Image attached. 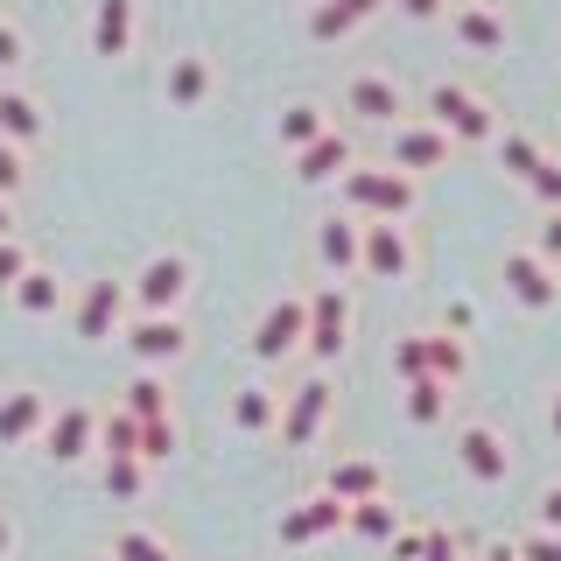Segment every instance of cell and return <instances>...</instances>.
<instances>
[{
    "label": "cell",
    "instance_id": "6da1fadb",
    "mask_svg": "<svg viewBox=\"0 0 561 561\" xmlns=\"http://www.w3.org/2000/svg\"><path fill=\"white\" fill-rule=\"evenodd\" d=\"M421 204V175L393 169V162H358L337 183V210H351V218H386V225H408Z\"/></svg>",
    "mask_w": 561,
    "mask_h": 561
},
{
    "label": "cell",
    "instance_id": "7a4b0ae2",
    "mask_svg": "<svg viewBox=\"0 0 561 561\" xmlns=\"http://www.w3.org/2000/svg\"><path fill=\"white\" fill-rule=\"evenodd\" d=\"M421 113H428L435 127L456 140V148H484V140H499V134H505V127H499V113H491V105L470 92V84H456V78H435Z\"/></svg>",
    "mask_w": 561,
    "mask_h": 561
},
{
    "label": "cell",
    "instance_id": "3957f363",
    "mask_svg": "<svg viewBox=\"0 0 561 561\" xmlns=\"http://www.w3.org/2000/svg\"><path fill=\"white\" fill-rule=\"evenodd\" d=\"M302 344H309V288H280L274 302L253 316V337H245V351H253L260 365H280V358H295Z\"/></svg>",
    "mask_w": 561,
    "mask_h": 561
},
{
    "label": "cell",
    "instance_id": "277c9868",
    "mask_svg": "<svg viewBox=\"0 0 561 561\" xmlns=\"http://www.w3.org/2000/svg\"><path fill=\"white\" fill-rule=\"evenodd\" d=\"M351 344V288L344 280H316L309 288V365L323 373V365H337Z\"/></svg>",
    "mask_w": 561,
    "mask_h": 561
},
{
    "label": "cell",
    "instance_id": "5b68a950",
    "mask_svg": "<svg viewBox=\"0 0 561 561\" xmlns=\"http://www.w3.org/2000/svg\"><path fill=\"white\" fill-rule=\"evenodd\" d=\"M127 288H134V309H140V316H183L190 260L175 253V245H162V253H148V260L127 274Z\"/></svg>",
    "mask_w": 561,
    "mask_h": 561
},
{
    "label": "cell",
    "instance_id": "8992f818",
    "mask_svg": "<svg viewBox=\"0 0 561 561\" xmlns=\"http://www.w3.org/2000/svg\"><path fill=\"white\" fill-rule=\"evenodd\" d=\"M386 162L408 169V175H428V169H449L456 162V140L435 127L428 113H408L400 127H386Z\"/></svg>",
    "mask_w": 561,
    "mask_h": 561
},
{
    "label": "cell",
    "instance_id": "52a82bcc",
    "mask_svg": "<svg viewBox=\"0 0 561 561\" xmlns=\"http://www.w3.org/2000/svg\"><path fill=\"white\" fill-rule=\"evenodd\" d=\"M78 337L84 344H113L119 330L134 323V288L127 280H113V274H99V280H84V295H78Z\"/></svg>",
    "mask_w": 561,
    "mask_h": 561
},
{
    "label": "cell",
    "instance_id": "ba28073f",
    "mask_svg": "<svg viewBox=\"0 0 561 561\" xmlns=\"http://www.w3.org/2000/svg\"><path fill=\"white\" fill-rule=\"evenodd\" d=\"M330 414H337V386H330L323 373L288 386V400H280V449H309L316 435L330 428Z\"/></svg>",
    "mask_w": 561,
    "mask_h": 561
},
{
    "label": "cell",
    "instance_id": "9c48e42d",
    "mask_svg": "<svg viewBox=\"0 0 561 561\" xmlns=\"http://www.w3.org/2000/svg\"><path fill=\"white\" fill-rule=\"evenodd\" d=\"M316 267H323V280L365 274V218H351V210H323V218H316Z\"/></svg>",
    "mask_w": 561,
    "mask_h": 561
},
{
    "label": "cell",
    "instance_id": "30bf717a",
    "mask_svg": "<svg viewBox=\"0 0 561 561\" xmlns=\"http://www.w3.org/2000/svg\"><path fill=\"white\" fill-rule=\"evenodd\" d=\"M499 280L519 309H554L561 302V267L548 253H534V245H513V253L499 260Z\"/></svg>",
    "mask_w": 561,
    "mask_h": 561
},
{
    "label": "cell",
    "instance_id": "8fae6325",
    "mask_svg": "<svg viewBox=\"0 0 561 561\" xmlns=\"http://www.w3.org/2000/svg\"><path fill=\"white\" fill-rule=\"evenodd\" d=\"M274 534H280V548H316L323 534H351V505L330 499V491H309V499H295L274 519Z\"/></svg>",
    "mask_w": 561,
    "mask_h": 561
},
{
    "label": "cell",
    "instance_id": "7c38bea8",
    "mask_svg": "<svg viewBox=\"0 0 561 561\" xmlns=\"http://www.w3.org/2000/svg\"><path fill=\"white\" fill-rule=\"evenodd\" d=\"M119 344L134 351L140 373H162V365H175L190 351V323H183V316H140L134 309V323L119 330Z\"/></svg>",
    "mask_w": 561,
    "mask_h": 561
},
{
    "label": "cell",
    "instance_id": "4fadbf2b",
    "mask_svg": "<svg viewBox=\"0 0 561 561\" xmlns=\"http://www.w3.org/2000/svg\"><path fill=\"white\" fill-rule=\"evenodd\" d=\"M344 113H358L365 127H400L408 119V92L393 70H351L344 78Z\"/></svg>",
    "mask_w": 561,
    "mask_h": 561
},
{
    "label": "cell",
    "instance_id": "5bb4252c",
    "mask_svg": "<svg viewBox=\"0 0 561 561\" xmlns=\"http://www.w3.org/2000/svg\"><path fill=\"white\" fill-rule=\"evenodd\" d=\"M49 421H57V400H49L43 386H8V393H0V449L43 443Z\"/></svg>",
    "mask_w": 561,
    "mask_h": 561
},
{
    "label": "cell",
    "instance_id": "9a60e30c",
    "mask_svg": "<svg viewBox=\"0 0 561 561\" xmlns=\"http://www.w3.org/2000/svg\"><path fill=\"white\" fill-rule=\"evenodd\" d=\"M43 449L57 456V463H84L92 449H105V414L84 408V400H64L57 421H49V435H43Z\"/></svg>",
    "mask_w": 561,
    "mask_h": 561
},
{
    "label": "cell",
    "instance_id": "2e32d148",
    "mask_svg": "<svg viewBox=\"0 0 561 561\" xmlns=\"http://www.w3.org/2000/svg\"><path fill=\"white\" fill-rule=\"evenodd\" d=\"M456 463H463V478H478V484L513 478V449H505V435L491 428V421H463V428H456Z\"/></svg>",
    "mask_w": 561,
    "mask_h": 561
},
{
    "label": "cell",
    "instance_id": "e0dca14e",
    "mask_svg": "<svg viewBox=\"0 0 561 561\" xmlns=\"http://www.w3.org/2000/svg\"><path fill=\"white\" fill-rule=\"evenodd\" d=\"M92 57L105 64H119V57H134V43H140V0H92Z\"/></svg>",
    "mask_w": 561,
    "mask_h": 561
},
{
    "label": "cell",
    "instance_id": "ac0fdd59",
    "mask_svg": "<svg viewBox=\"0 0 561 561\" xmlns=\"http://www.w3.org/2000/svg\"><path fill=\"white\" fill-rule=\"evenodd\" d=\"M414 274V239L408 225L365 218V280H408Z\"/></svg>",
    "mask_w": 561,
    "mask_h": 561
},
{
    "label": "cell",
    "instance_id": "d6986e66",
    "mask_svg": "<svg viewBox=\"0 0 561 561\" xmlns=\"http://www.w3.org/2000/svg\"><path fill=\"white\" fill-rule=\"evenodd\" d=\"M358 169V140H351L344 127H330L316 148L295 154V183H309V190H323V183H344V175Z\"/></svg>",
    "mask_w": 561,
    "mask_h": 561
},
{
    "label": "cell",
    "instance_id": "ffe728a7",
    "mask_svg": "<svg viewBox=\"0 0 561 561\" xmlns=\"http://www.w3.org/2000/svg\"><path fill=\"white\" fill-rule=\"evenodd\" d=\"M449 28H456V43L463 49H478V57H491V49H505V14L491 8V0H463V8H449Z\"/></svg>",
    "mask_w": 561,
    "mask_h": 561
},
{
    "label": "cell",
    "instance_id": "44dd1931",
    "mask_svg": "<svg viewBox=\"0 0 561 561\" xmlns=\"http://www.w3.org/2000/svg\"><path fill=\"white\" fill-rule=\"evenodd\" d=\"M280 400L288 393H274L267 379H245L232 393V428L239 435H280Z\"/></svg>",
    "mask_w": 561,
    "mask_h": 561
},
{
    "label": "cell",
    "instance_id": "7402d4cb",
    "mask_svg": "<svg viewBox=\"0 0 561 561\" xmlns=\"http://www.w3.org/2000/svg\"><path fill=\"white\" fill-rule=\"evenodd\" d=\"M330 499H344V505H365V499H386V470L373 463V456H337L330 463V478H323Z\"/></svg>",
    "mask_w": 561,
    "mask_h": 561
},
{
    "label": "cell",
    "instance_id": "603a6c76",
    "mask_svg": "<svg viewBox=\"0 0 561 561\" xmlns=\"http://www.w3.org/2000/svg\"><path fill=\"white\" fill-rule=\"evenodd\" d=\"M162 92L175 113H197V105L210 99V57H197V49H175L169 57V78H162Z\"/></svg>",
    "mask_w": 561,
    "mask_h": 561
},
{
    "label": "cell",
    "instance_id": "cb8c5ba5",
    "mask_svg": "<svg viewBox=\"0 0 561 561\" xmlns=\"http://www.w3.org/2000/svg\"><path fill=\"white\" fill-rule=\"evenodd\" d=\"M330 127H337V119H330L316 99H288V105H280V119H274V140H280L288 154H302V148H316Z\"/></svg>",
    "mask_w": 561,
    "mask_h": 561
},
{
    "label": "cell",
    "instance_id": "d4e9b609",
    "mask_svg": "<svg viewBox=\"0 0 561 561\" xmlns=\"http://www.w3.org/2000/svg\"><path fill=\"white\" fill-rule=\"evenodd\" d=\"M0 140H14V148H35V140H43V105H35V92H22V84H0Z\"/></svg>",
    "mask_w": 561,
    "mask_h": 561
},
{
    "label": "cell",
    "instance_id": "484cf974",
    "mask_svg": "<svg viewBox=\"0 0 561 561\" xmlns=\"http://www.w3.org/2000/svg\"><path fill=\"white\" fill-rule=\"evenodd\" d=\"M119 408H127L134 421H175V408H169V379H162V373H134L127 393H119Z\"/></svg>",
    "mask_w": 561,
    "mask_h": 561
},
{
    "label": "cell",
    "instance_id": "4316f807",
    "mask_svg": "<svg viewBox=\"0 0 561 561\" xmlns=\"http://www.w3.org/2000/svg\"><path fill=\"white\" fill-rule=\"evenodd\" d=\"M491 148H499V169H505V175H519V183H534V175L548 169V148H540L534 134H519V127H505L499 140H491Z\"/></svg>",
    "mask_w": 561,
    "mask_h": 561
},
{
    "label": "cell",
    "instance_id": "83f0119b",
    "mask_svg": "<svg viewBox=\"0 0 561 561\" xmlns=\"http://www.w3.org/2000/svg\"><path fill=\"white\" fill-rule=\"evenodd\" d=\"M351 534L373 540V548H393V540H400V505H393V499H365V505H351Z\"/></svg>",
    "mask_w": 561,
    "mask_h": 561
},
{
    "label": "cell",
    "instance_id": "f1b7e54d",
    "mask_svg": "<svg viewBox=\"0 0 561 561\" xmlns=\"http://www.w3.org/2000/svg\"><path fill=\"white\" fill-rule=\"evenodd\" d=\"M99 484H105V499L134 505L140 491H148V463H140V456H105V463H99Z\"/></svg>",
    "mask_w": 561,
    "mask_h": 561
},
{
    "label": "cell",
    "instance_id": "f546056e",
    "mask_svg": "<svg viewBox=\"0 0 561 561\" xmlns=\"http://www.w3.org/2000/svg\"><path fill=\"white\" fill-rule=\"evenodd\" d=\"M105 554H113V561H175V548L154 534V526H119Z\"/></svg>",
    "mask_w": 561,
    "mask_h": 561
},
{
    "label": "cell",
    "instance_id": "4dcf8cb0",
    "mask_svg": "<svg viewBox=\"0 0 561 561\" xmlns=\"http://www.w3.org/2000/svg\"><path fill=\"white\" fill-rule=\"evenodd\" d=\"M57 302H64V280L49 267H28V280L14 288V309L22 316H57Z\"/></svg>",
    "mask_w": 561,
    "mask_h": 561
},
{
    "label": "cell",
    "instance_id": "1f68e13d",
    "mask_svg": "<svg viewBox=\"0 0 561 561\" xmlns=\"http://www.w3.org/2000/svg\"><path fill=\"white\" fill-rule=\"evenodd\" d=\"M428 373L449 379V386L470 373V351H463V337H456V330H428Z\"/></svg>",
    "mask_w": 561,
    "mask_h": 561
},
{
    "label": "cell",
    "instance_id": "d6a6232c",
    "mask_svg": "<svg viewBox=\"0 0 561 561\" xmlns=\"http://www.w3.org/2000/svg\"><path fill=\"white\" fill-rule=\"evenodd\" d=\"M449 414V379H414L408 386V421L414 428H435Z\"/></svg>",
    "mask_w": 561,
    "mask_h": 561
},
{
    "label": "cell",
    "instance_id": "836d02e7",
    "mask_svg": "<svg viewBox=\"0 0 561 561\" xmlns=\"http://www.w3.org/2000/svg\"><path fill=\"white\" fill-rule=\"evenodd\" d=\"M99 456H140V421L127 408H105V449ZM148 463V456H140Z\"/></svg>",
    "mask_w": 561,
    "mask_h": 561
},
{
    "label": "cell",
    "instance_id": "e575fe53",
    "mask_svg": "<svg viewBox=\"0 0 561 561\" xmlns=\"http://www.w3.org/2000/svg\"><path fill=\"white\" fill-rule=\"evenodd\" d=\"M393 373L408 379V386H414V379H435V373H428V330H408V337L393 344Z\"/></svg>",
    "mask_w": 561,
    "mask_h": 561
},
{
    "label": "cell",
    "instance_id": "d590c367",
    "mask_svg": "<svg viewBox=\"0 0 561 561\" xmlns=\"http://www.w3.org/2000/svg\"><path fill=\"white\" fill-rule=\"evenodd\" d=\"M28 267H35V253H28V239L14 232V239H0V295H14L28 280Z\"/></svg>",
    "mask_w": 561,
    "mask_h": 561
},
{
    "label": "cell",
    "instance_id": "8d00e7d4",
    "mask_svg": "<svg viewBox=\"0 0 561 561\" xmlns=\"http://www.w3.org/2000/svg\"><path fill=\"white\" fill-rule=\"evenodd\" d=\"M28 190V148H14V140H0V197H22Z\"/></svg>",
    "mask_w": 561,
    "mask_h": 561
},
{
    "label": "cell",
    "instance_id": "74e56055",
    "mask_svg": "<svg viewBox=\"0 0 561 561\" xmlns=\"http://www.w3.org/2000/svg\"><path fill=\"white\" fill-rule=\"evenodd\" d=\"M140 456H148V463H169L175 456V421H140Z\"/></svg>",
    "mask_w": 561,
    "mask_h": 561
},
{
    "label": "cell",
    "instance_id": "f35d334b",
    "mask_svg": "<svg viewBox=\"0 0 561 561\" xmlns=\"http://www.w3.org/2000/svg\"><path fill=\"white\" fill-rule=\"evenodd\" d=\"M526 190H534V204H540V210H561V162H554V154H548V169H540Z\"/></svg>",
    "mask_w": 561,
    "mask_h": 561
},
{
    "label": "cell",
    "instance_id": "ab89813d",
    "mask_svg": "<svg viewBox=\"0 0 561 561\" xmlns=\"http://www.w3.org/2000/svg\"><path fill=\"white\" fill-rule=\"evenodd\" d=\"M519 561H561V534H548V526H534V534L519 540Z\"/></svg>",
    "mask_w": 561,
    "mask_h": 561
},
{
    "label": "cell",
    "instance_id": "60d3db41",
    "mask_svg": "<svg viewBox=\"0 0 561 561\" xmlns=\"http://www.w3.org/2000/svg\"><path fill=\"white\" fill-rule=\"evenodd\" d=\"M22 64H28V43H22V28L0 14V70H22Z\"/></svg>",
    "mask_w": 561,
    "mask_h": 561
},
{
    "label": "cell",
    "instance_id": "b9f144b4",
    "mask_svg": "<svg viewBox=\"0 0 561 561\" xmlns=\"http://www.w3.org/2000/svg\"><path fill=\"white\" fill-rule=\"evenodd\" d=\"M534 253H548L561 267V210H540V232H534Z\"/></svg>",
    "mask_w": 561,
    "mask_h": 561
},
{
    "label": "cell",
    "instance_id": "7bdbcfd3",
    "mask_svg": "<svg viewBox=\"0 0 561 561\" xmlns=\"http://www.w3.org/2000/svg\"><path fill=\"white\" fill-rule=\"evenodd\" d=\"M428 554V534L421 526H400V540H393V561H421Z\"/></svg>",
    "mask_w": 561,
    "mask_h": 561
},
{
    "label": "cell",
    "instance_id": "ee69618b",
    "mask_svg": "<svg viewBox=\"0 0 561 561\" xmlns=\"http://www.w3.org/2000/svg\"><path fill=\"white\" fill-rule=\"evenodd\" d=\"M421 561H463V548H456V534H443V526H428V554Z\"/></svg>",
    "mask_w": 561,
    "mask_h": 561
},
{
    "label": "cell",
    "instance_id": "f6af8a7d",
    "mask_svg": "<svg viewBox=\"0 0 561 561\" xmlns=\"http://www.w3.org/2000/svg\"><path fill=\"white\" fill-rule=\"evenodd\" d=\"M337 8H344V14H351V22H358V28H365V22H379V14H386V8H393V0H337Z\"/></svg>",
    "mask_w": 561,
    "mask_h": 561
},
{
    "label": "cell",
    "instance_id": "bcb514c9",
    "mask_svg": "<svg viewBox=\"0 0 561 561\" xmlns=\"http://www.w3.org/2000/svg\"><path fill=\"white\" fill-rule=\"evenodd\" d=\"M540 526H548V534H561V484L540 491Z\"/></svg>",
    "mask_w": 561,
    "mask_h": 561
},
{
    "label": "cell",
    "instance_id": "7dc6e473",
    "mask_svg": "<svg viewBox=\"0 0 561 561\" xmlns=\"http://www.w3.org/2000/svg\"><path fill=\"white\" fill-rule=\"evenodd\" d=\"M400 14H414V22H435V14H443V0H400Z\"/></svg>",
    "mask_w": 561,
    "mask_h": 561
},
{
    "label": "cell",
    "instance_id": "c3c4849f",
    "mask_svg": "<svg viewBox=\"0 0 561 561\" xmlns=\"http://www.w3.org/2000/svg\"><path fill=\"white\" fill-rule=\"evenodd\" d=\"M470 561H519V540H513V548H484V554H470Z\"/></svg>",
    "mask_w": 561,
    "mask_h": 561
},
{
    "label": "cell",
    "instance_id": "681fc988",
    "mask_svg": "<svg viewBox=\"0 0 561 561\" xmlns=\"http://www.w3.org/2000/svg\"><path fill=\"white\" fill-rule=\"evenodd\" d=\"M0 239H14V204L0 197Z\"/></svg>",
    "mask_w": 561,
    "mask_h": 561
},
{
    "label": "cell",
    "instance_id": "f907efd6",
    "mask_svg": "<svg viewBox=\"0 0 561 561\" xmlns=\"http://www.w3.org/2000/svg\"><path fill=\"white\" fill-rule=\"evenodd\" d=\"M0 554H14V519L0 513Z\"/></svg>",
    "mask_w": 561,
    "mask_h": 561
},
{
    "label": "cell",
    "instance_id": "816d5d0a",
    "mask_svg": "<svg viewBox=\"0 0 561 561\" xmlns=\"http://www.w3.org/2000/svg\"><path fill=\"white\" fill-rule=\"evenodd\" d=\"M548 428H554V443H561V386H554V408H548Z\"/></svg>",
    "mask_w": 561,
    "mask_h": 561
},
{
    "label": "cell",
    "instance_id": "f5cc1de1",
    "mask_svg": "<svg viewBox=\"0 0 561 561\" xmlns=\"http://www.w3.org/2000/svg\"><path fill=\"white\" fill-rule=\"evenodd\" d=\"M84 561H113V554H84Z\"/></svg>",
    "mask_w": 561,
    "mask_h": 561
},
{
    "label": "cell",
    "instance_id": "db71d44e",
    "mask_svg": "<svg viewBox=\"0 0 561 561\" xmlns=\"http://www.w3.org/2000/svg\"><path fill=\"white\" fill-rule=\"evenodd\" d=\"M449 8H463V0H449Z\"/></svg>",
    "mask_w": 561,
    "mask_h": 561
}]
</instances>
